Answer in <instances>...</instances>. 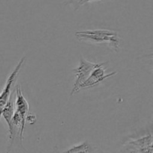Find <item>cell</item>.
<instances>
[{"label":"cell","mask_w":153,"mask_h":153,"mask_svg":"<svg viewBox=\"0 0 153 153\" xmlns=\"http://www.w3.org/2000/svg\"><path fill=\"white\" fill-rule=\"evenodd\" d=\"M76 37L81 41L91 43H108L116 52L119 49L120 39L115 31L104 29L77 31L76 32Z\"/></svg>","instance_id":"cell-1"},{"label":"cell","mask_w":153,"mask_h":153,"mask_svg":"<svg viewBox=\"0 0 153 153\" xmlns=\"http://www.w3.org/2000/svg\"><path fill=\"white\" fill-rule=\"evenodd\" d=\"M25 57H22L20 60H19V63L14 70L12 71V73L9 75L8 78H7V81H6L5 85L4 87L2 92L0 94V119L1 117V111H2L3 108L7 104V102L10 100V97H11L12 93L14 92L15 89L12 91V88H13L15 85V82H16L18 76H19V73L20 70L22 69V65L25 63Z\"/></svg>","instance_id":"cell-2"},{"label":"cell","mask_w":153,"mask_h":153,"mask_svg":"<svg viewBox=\"0 0 153 153\" xmlns=\"http://www.w3.org/2000/svg\"><path fill=\"white\" fill-rule=\"evenodd\" d=\"M97 65V63H92L88 61L83 57H82L79 62V66L76 69H73V72L76 76V81L72 90L71 95L78 92L81 90V87L84 82L89 77L92 70Z\"/></svg>","instance_id":"cell-3"},{"label":"cell","mask_w":153,"mask_h":153,"mask_svg":"<svg viewBox=\"0 0 153 153\" xmlns=\"http://www.w3.org/2000/svg\"><path fill=\"white\" fill-rule=\"evenodd\" d=\"M152 133H149L147 135L127 142L125 144V151L129 152L152 153Z\"/></svg>","instance_id":"cell-4"},{"label":"cell","mask_w":153,"mask_h":153,"mask_svg":"<svg viewBox=\"0 0 153 153\" xmlns=\"http://www.w3.org/2000/svg\"><path fill=\"white\" fill-rule=\"evenodd\" d=\"M105 64V63H98V64H97L96 67H94V70H92L91 73L90 74L89 77L87 79V80L82 85L81 89L96 86V85H99L105 79L117 74V72H112V73H108V74H106L105 69L103 67Z\"/></svg>","instance_id":"cell-5"},{"label":"cell","mask_w":153,"mask_h":153,"mask_svg":"<svg viewBox=\"0 0 153 153\" xmlns=\"http://www.w3.org/2000/svg\"><path fill=\"white\" fill-rule=\"evenodd\" d=\"M15 91H16V109L15 111L19 114V116L22 118V126L25 128V123H26L25 119H26L27 115L28 114L29 105L22 94L20 87H16V88H15Z\"/></svg>","instance_id":"cell-6"},{"label":"cell","mask_w":153,"mask_h":153,"mask_svg":"<svg viewBox=\"0 0 153 153\" xmlns=\"http://www.w3.org/2000/svg\"><path fill=\"white\" fill-rule=\"evenodd\" d=\"M95 151V148L90 144L89 143L86 141H84L82 143H78L74 145L71 148H69L68 149L64 151V152H70V153H79V152H92Z\"/></svg>","instance_id":"cell-7"},{"label":"cell","mask_w":153,"mask_h":153,"mask_svg":"<svg viewBox=\"0 0 153 153\" xmlns=\"http://www.w3.org/2000/svg\"><path fill=\"white\" fill-rule=\"evenodd\" d=\"M15 109H14V105H13V102L11 100H9L5 105V106L3 108L2 111H1V117L4 119L7 124V126H9L10 124V121H11L12 117H13V114H14Z\"/></svg>","instance_id":"cell-8"},{"label":"cell","mask_w":153,"mask_h":153,"mask_svg":"<svg viewBox=\"0 0 153 153\" xmlns=\"http://www.w3.org/2000/svg\"><path fill=\"white\" fill-rule=\"evenodd\" d=\"M84 4H85V0H67V1L64 2V4H65V5H67V4L72 5L76 10Z\"/></svg>","instance_id":"cell-9"},{"label":"cell","mask_w":153,"mask_h":153,"mask_svg":"<svg viewBox=\"0 0 153 153\" xmlns=\"http://www.w3.org/2000/svg\"><path fill=\"white\" fill-rule=\"evenodd\" d=\"M36 121V116L33 114H28L25 119V122H28L29 124H34Z\"/></svg>","instance_id":"cell-10"},{"label":"cell","mask_w":153,"mask_h":153,"mask_svg":"<svg viewBox=\"0 0 153 153\" xmlns=\"http://www.w3.org/2000/svg\"><path fill=\"white\" fill-rule=\"evenodd\" d=\"M100 1V0H85V3L91 2V1Z\"/></svg>","instance_id":"cell-11"},{"label":"cell","mask_w":153,"mask_h":153,"mask_svg":"<svg viewBox=\"0 0 153 153\" xmlns=\"http://www.w3.org/2000/svg\"><path fill=\"white\" fill-rule=\"evenodd\" d=\"M0 94H1V93H0Z\"/></svg>","instance_id":"cell-12"}]
</instances>
